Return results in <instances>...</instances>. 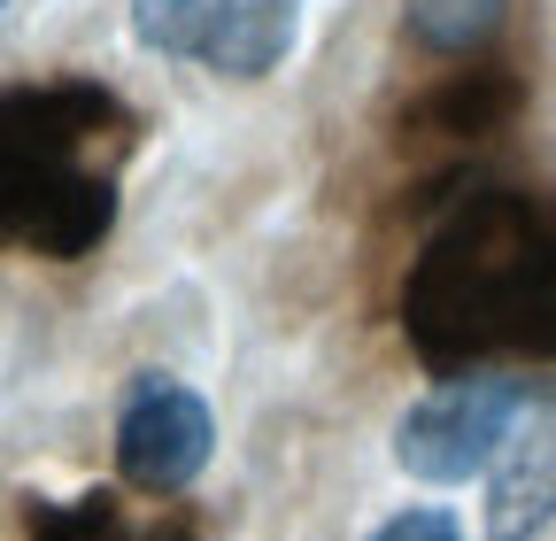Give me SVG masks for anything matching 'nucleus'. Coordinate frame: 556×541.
<instances>
[{
    "label": "nucleus",
    "instance_id": "obj_1",
    "mask_svg": "<svg viewBox=\"0 0 556 541\" xmlns=\"http://www.w3.org/2000/svg\"><path fill=\"white\" fill-rule=\"evenodd\" d=\"M402 325L433 372L556 356V201L471 193L402 279Z\"/></svg>",
    "mask_w": 556,
    "mask_h": 541
},
{
    "label": "nucleus",
    "instance_id": "obj_2",
    "mask_svg": "<svg viewBox=\"0 0 556 541\" xmlns=\"http://www.w3.org/2000/svg\"><path fill=\"white\" fill-rule=\"evenodd\" d=\"M139 140L109 86L54 78L0 93V248L78 263L116 225V178Z\"/></svg>",
    "mask_w": 556,
    "mask_h": 541
},
{
    "label": "nucleus",
    "instance_id": "obj_3",
    "mask_svg": "<svg viewBox=\"0 0 556 541\" xmlns=\"http://www.w3.org/2000/svg\"><path fill=\"white\" fill-rule=\"evenodd\" d=\"M533 379H503V372H471L433 387L426 402H409L394 426V464L426 488H464L471 471H495V456L510 449V433L533 411Z\"/></svg>",
    "mask_w": 556,
    "mask_h": 541
},
{
    "label": "nucleus",
    "instance_id": "obj_4",
    "mask_svg": "<svg viewBox=\"0 0 556 541\" xmlns=\"http://www.w3.org/2000/svg\"><path fill=\"white\" fill-rule=\"evenodd\" d=\"M208 449H217V418L186 379L163 372H139L124 411H116V471L139 495H178L201 480Z\"/></svg>",
    "mask_w": 556,
    "mask_h": 541
},
{
    "label": "nucleus",
    "instance_id": "obj_5",
    "mask_svg": "<svg viewBox=\"0 0 556 541\" xmlns=\"http://www.w3.org/2000/svg\"><path fill=\"white\" fill-rule=\"evenodd\" d=\"M548 518H556V411L533 402L486 471V541H541Z\"/></svg>",
    "mask_w": 556,
    "mask_h": 541
},
{
    "label": "nucleus",
    "instance_id": "obj_6",
    "mask_svg": "<svg viewBox=\"0 0 556 541\" xmlns=\"http://www.w3.org/2000/svg\"><path fill=\"white\" fill-rule=\"evenodd\" d=\"M302 0H217V39H208V71L217 78H263L294 54Z\"/></svg>",
    "mask_w": 556,
    "mask_h": 541
},
{
    "label": "nucleus",
    "instance_id": "obj_7",
    "mask_svg": "<svg viewBox=\"0 0 556 541\" xmlns=\"http://www.w3.org/2000/svg\"><path fill=\"white\" fill-rule=\"evenodd\" d=\"M31 541H193L178 518H139L124 495H70L31 511Z\"/></svg>",
    "mask_w": 556,
    "mask_h": 541
},
{
    "label": "nucleus",
    "instance_id": "obj_8",
    "mask_svg": "<svg viewBox=\"0 0 556 541\" xmlns=\"http://www.w3.org/2000/svg\"><path fill=\"white\" fill-rule=\"evenodd\" d=\"M503 9L510 0H402V24L433 54H471V47H486L503 32Z\"/></svg>",
    "mask_w": 556,
    "mask_h": 541
},
{
    "label": "nucleus",
    "instance_id": "obj_9",
    "mask_svg": "<svg viewBox=\"0 0 556 541\" xmlns=\"http://www.w3.org/2000/svg\"><path fill=\"white\" fill-rule=\"evenodd\" d=\"M131 39L148 54L201 62L208 39H217V0H131Z\"/></svg>",
    "mask_w": 556,
    "mask_h": 541
},
{
    "label": "nucleus",
    "instance_id": "obj_10",
    "mask_svg": "<svg viewBox=\"0 0 556 541\" xmlns=\"http://www.w3.org/2000/svg\"><path fill=\"white\" fill-rule=\"evenodd\" d=\"M371 541H464V526H456L448 511H402V518H387Z\"/></svg>",
    "mask_w": 556,
    "mask_h": 541
},
{
    "label": "nucleus",
    "instance_id": "obj_11",
    "mask_svg": "<svg viewBox=\"0 0 556 541\" xmlns=\"http://www.w3.org/2000/svg\"><path fill=\"white\" fill-rule=\"evenodd\" d=\"M0 9H9V0H0Z\"/></svg>",
    "mask_w": 556,
    "mask_h": 541
}]
</instances>
